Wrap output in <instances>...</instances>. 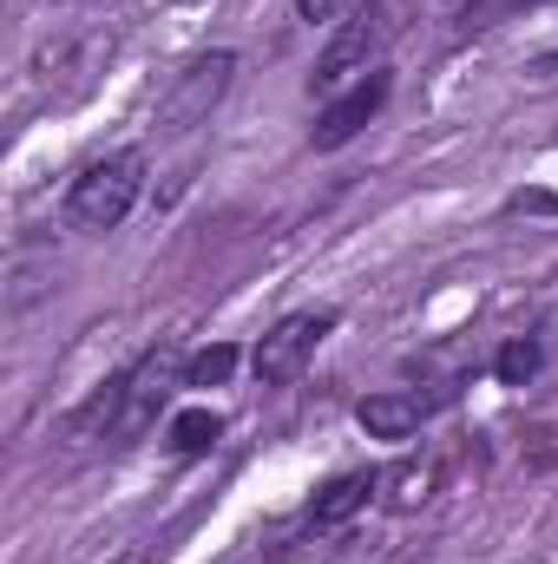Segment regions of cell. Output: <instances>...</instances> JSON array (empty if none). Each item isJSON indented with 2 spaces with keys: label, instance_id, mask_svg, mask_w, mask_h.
I'll list each match as a JSON object with an SVG mask.
<instances>
[{
  "label": "cell",
  "instance_id": "obj_4",
  "mask_svg": "<svg viewBox=\"0 0 558 564\" xmlns=\"http://www.w3.org/2000/svg\"><path fill=\"white\" fill-rule=\"evenodd\" d=\"M230 79H237V53H230V46H217V53H197V59H184V66L171 73V86L158 93V112H151V126H158L164 139H184V132L211 126V112L224 106Z\"/></svg>",
  "mask_w": 558,
  "mask_h": 564
},
{
  "label": "cell",
  "instance_id": "obj_10",
  "mask_svg": "<svg viewBox=\"0 0 558 564\" xmlns=\"http://www.w3.org/2000/svg\"><path fill=\"white\" fill-rule=\"evenodd\" d=\"M224 440V414L217 408H184V414H171L164 426V446L178 453V459H197V453H211Z\"/></svg>",
  "mask_w": 558,
  "mask_h": 564
},
{
  "label": "cell",
  "instance_id": "obj_3",
  "mask_svg": "<svg viewBox=\"0 0 558 564\" xmlns=\"http://www.w3.org/2000/svg\"><path fill=\"white\" fill-rule=\"evenodd\" d=\"M139 191H144V151H106V158H93V164L73 177V191H66V224L106 237V230H119V224L132 217Z\"/></svg>",
  "mask_w": 558,
  "mask_h": 564
},
{
  "label": "cell",
  "instance_id": "obj_8",
  "mask_svg": "<svg viewBox=\"0 0 558 564\" xmlns=\"http://www.w3.org/2000/svg\"><path fill=\"white\" fill-rule=\"evenodd\" d=\"M375 486H382V473H335L322 492H315V506H309V525L315 532H335V525H348L368 499H375Z\"/></svg>",
  "mask_w": 558,
  "mask_h": 564
},
{
  "label": "cell",
  "instance_id": "obj_9",
  "mask_svg": "<svg viewBox=\"0 0 558 564\" xmlns=\"http://www.w3.org/2000/svg\"><path fill=\"white\" fill-rule=\"evenodd\" d=\"M433 479H440V466H433V459H401V466H388V473H382L375 499H382L388 512H420V506L433 499Z\"/></svg>",
  "mask_w": 558,
  "mask_h": 564
},
{
  "label": "cell",
  "instance_id": "obj_1",
  "mask_svg": "<svg viewBox=\"0 0 558 564\" xmlns=\"http://www.w3.org/2000/svg\"><path fill=\"white\" fill-rule=\"evenodd\" d=\"M184 361H191V355H178V348H144L126 375H112V381L73 414V433H79V440H93V433L132 440V433H144V426L158 421L164 394L184 388Z\"/></svg>",
  "mask_w": 558,
  "mask_h": 564
},
{
  "label": "cell",
  "instance_id": "obj_2",
  "mask_svg": "<svg viewBox=\"0 0 558 564\" xmlns=\"http://www.w3.org/2000/svg\"><path fill=\"white\" fill-rule=\"evenodd\" d=\"M388 46H395V7L388 0H368V7H348L342 26L329 33V46L315 53V73H309V93L335 99L348 86H362L368 73L388 66Z\"/></svg>",
  "mask_w": 558,
  "mask_h": 564
},
{
  "label": "cell",
  "instance_id": "obj_6",
  "mask_svg": "<svg viewBox=\"0 0 558 564\" xmlns=\"http://www.w3.org/2000/svg\"><path fill=\"white\" fill-rule=\"evenodd\" d=\"M388 106V66L382 73H368L362 86H348V93H335L322 112H315V126H309V144L315 151H342L348 139H362L368 132V119Z\"/></svg>",
  "mask_w": 558,
  "mask_h": 564
},
{
  "label": "cell",
  "instance_id": "obj_12",
  "mask_svg": "<svg viewBox=\"0 0 558 564\" xmlns=\"http://www.w3.org/2000/svg\"><path fill=\"white\" fill-rule=\"evenodd\" d=\"M539 361H546V355H539V341H533V335H519V341H506V348L493 355V375H500V388H526V381L539 375Z\"/></svg>",
  "mask_w": 558,
  "mask_h": 564
},
{
  "label": "cell",
  "instance_id": "obj_5",
  "mask_svg": "<svg viewBox=\"0 0 558 564\" xmlns=\"http://www.w3.org/2000/svg\"><path fill=\"white\" fill-rule=\"evenodd\" d=\"M335 335V308H296V315H282L277 328L250 348V368H257V381L264 388H282V381H296L302 368H309V355L322 348Z\"/></svg>",
  "mask_w": 558,
  "mask_h": 564
},
{
  "label": "cell",
  "instance_id": "obj_11",
  "mask_svg": "<svg viewBox=\"0 0 558 564\" xmlns=\"http://www.w3.org/2000/svg\"><path fill=\"white\" fill-rule=\"evenodd\" d=\"M237 361H244V355H237L230 341H211V348H197V355L184 361V388H224V381L237 375Z\"/></svg>",
  "mask_w": 558,
  "mask_h": 564
},
{
  "label": "cell",
  "instance_id": "obj_7",
  "mask_svg": "<svg viewBox=\"0 0 558 564\" xmlns=\"http://www.w3.org/2000/svg\"><path fill=\"white\" fill-rule=\"evenodd\" d=\"M355 421H362L368 440H408L427 421V401H420L415 388H382V394H362L355 401Z\"/></svg>",
  "mask_w": 558,
  "mask_h": 564
},
{
  "label": "cell",
  "instance_id": "obj_13",
  "mask_svg": "<svg viewBox=\"0 0 558 564\" xmlns=\"http://www.w3.org/2000/svg\"><path fill=\"white\" fill-rule=\"evenodd\" d=\"M296 13L315 26V20H335V13H342V0H296Z\"/></svg>",
  "mask_w": 558,
  "mask_h": 564
}]
</instances>
